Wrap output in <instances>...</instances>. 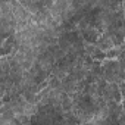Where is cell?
<instances>
[{
    "label": "cell",
    "instance_id": "obj_1",
    "mask_svg": "<svg viewBox=\"0 0 125 125\" xmlns=\"http://www.w3.org/2000/svg\"><path fill=\"white\" fill-rule=\"evenodd\" d=\"M81 35H83V40H84V43L85 44H97V41H99V38H100V35H102V32L97 30V28H93V27H88V28H85L83 32H81Z\"/></svg>",
    "mask_w": 125,
    "mask_h": 125
},
{
    "label": "cell",
    "instance_id": "obj_2",
    "mask_svg": "<svg viewBox=\"0 0 125 125\" xmlns=\"http://www.w3.org/2000/svg\"><path fill=\"white\" fill-rule=\"evenodd\" d=\"M96 46H97L100 50H103V52H107L109 49L115 47L113 43H112V40H110V37H109V34H106V32H103V34L100 35V38H99V41H97Z\"/></svg>",
    "mask_w": 125,
    "mask_h": 125
},
{
    "label": "cell",
    "instance_id": "obj_3",
    "mask_svg": "<svg viewBox=\"0 0 125 125\" xmlns=\"http://www.w3.org/2000/svg\"><path fill=\"white\" fill-rule=\"evenodd\" d=\"M121 54V49L119 47H112L106 52V59H110V60H118Z\"/></svg>",
    "mask_w": 125,
    "mask_h": 125
},
{
    "label": "cell",
    "instance_id": "obj_4",
    "mask_svg": "<svg viewBox=\"0 0 125 125\" xmlns=\"http://www.w3.org/2000/svg\"><path fill=\"white\" fill-rule=\"evenodd\" d=\"M91 57H93V60H97V62H103V60H106V52L100 50V49L96 46V50H94V53L91 54Z\"/></svg>",
    "mask_w": 125,
    "mask_h": 125
},
{
    "label": "cell",
    "instance_id": "obj_5",
    "mask_svg": "<svg viewBox=\"0 0 125 125\" xmlns=\"http://www.w3.org/2000/svg\"><path fill=\"white\" fill-rule=\"evenodd\" d=\"M118 85H119V90H121L122 99L125 100V81H119V83H118Z\"/></svg>",
    "mask_w": 125,
    "mask_h": 125
},
{
    "label": "cell",
    "instance_id": "obj_6",
    "mask_svg": "<svg viewBox=\"0 0 125 125\" xmlns=\"http://www.w3.org/2000/svg\"><path fill=\"white\" fill-rule=\"evenodd\" d=\"M122 5H124V12H125V2H122Z\"/></svg>",
    "mask_w": 125,
    "mask_h": 125
}]
</instances>
